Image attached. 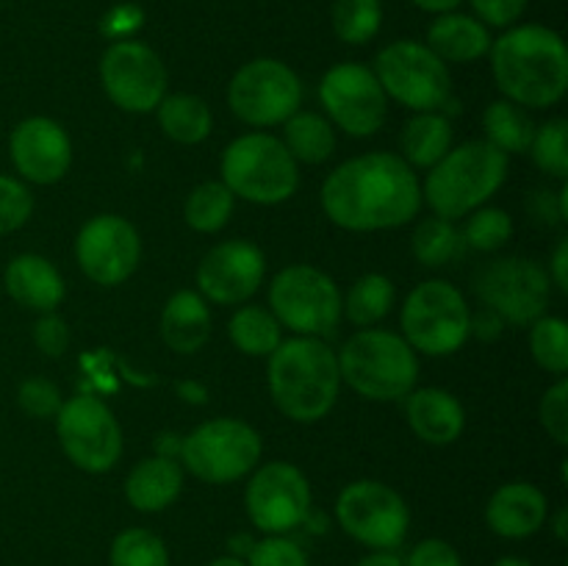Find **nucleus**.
Here are the masks:
<instances>
[{
    "instance_id": "obj_34",
    "label": "nucleus",
    "mask_w": 568,
    "mask_h": 566,
    "mask_svg": "<svg viewBox=\"0 0 568 566\" xmlns=\"http://www.w3.org/2000/svg\"><path fill=\"white\" fill-rule=\"evenodd\" d=\"M464 247L466 244L460 231L453 225V220H444V216H427V220H422L414 231V242H410L416 261L425 266L449 264L455 255H460Z\"/></svg>"
},
{
    "instance_id": "obj_48",
    "label": "nucleus",
    "mask_w": 568,
    "mask_h": 566,
    "mask_svg": "<svg viewBox=\"0 0 568 566\" xmlns=\"http://www.w3.org/2000/svg\"><path fill=\"white\" fill-rule=\"evenodd\" d=\"M552 281L560 292H568V239H560L552 253Z\"/></svg>"
},
{
    "instance_id": "obj_40",
    "label": "nucleus",
    "mask_w": 568,
    "mask_h": 566,
    "mask_svg": "<svg viewBox=\"0 0 568 566\" xmlns=\"http://www.w3.org/2000/svg\"><path fill=\"white\" fill-rule=\"evenodd\" d=\"M33 211V194L22 181L0 175V236L20 231Z\"/></svg>"
},
{
    "instance_id": "obj_38",
    "label": "nucleus",
    "mask_w": 568,
    "mask_h": 566,
    "mask_svg": "<svg viewBox=\"0 0 568 566\" xmlns=\"http://www.w3.org/2000/svg\"><path fill=\"white\" fill-rule=\"evenodd\" d=\"M532 161L541 166L547 175L564 178L568 175V122L566 120H549L536 128L530 142Z\"/></svg>"
},
{
    "instance_id": "obj_49",
    "label": "nucleus",
    "mask_w": 568,
    "mask_h": 566,
    "mask_svg": "<svg viewBox=\"0 0 568 566\" xmlns=\"http://www.w3.org/2000/svg\"><path fill=\"white\" fill-rule=\"evenodd\" d=\"M471 331H477V336L494 338L499 331H503V320H499L494 311L486 309V314H480L477 320H471Z\"/></svg>"
},
{
    "instance_id": "obj_54",
    "label": "nucleus",
    "mask_w": 568,
    "mask_h": 566,
    "mask_svg": "<svg viewBox=\"0 0 568 566\" xmlns=\"http://www.w3.org/2000/svg\"><path fill=\"white\" fill-rule=\"evenodd\" d=\"M555 533H558L560 542H566V508H560L558 522H555Z\"/></svg>"
},
{
    "instance_id": "obj_20",
    "label": "nucleus",
    "mask_w": 568,
    "mask_h": 566,
    "mask_svg": "<svg viewBox=\"0 0 568 566\" xmlns=\"http://www.w3.org/2000/svg\"><path fill=\"white\" fill-rule=\"evenodd\" d=\"M9 155L14 170L31 183L61 181L72 164V144L64 128L50 117H28L11 131Z\"/></svg>"
},
{
    "instance_id": "obj_21",
    "label": "nucleus",
    "mask_w": 568,
    "mask_h": 566,
    "mask_svg": "<svg viewBox=\"0 0 568 566\" xmlns=\"http://www.w3.org/2000/svg\"><path fill=\"white\" fill-rule=\"evenodd\" d=\"M549 516L547 494L532 483H505L491 494L486 505V522L503 538H530L544 527Z\"/></svg>"
},
{
    "instance_id": "obj_6",
    "label": "nucleus",
    "mask_w": 568,
    "mask_h": 566,
    "mask_svg": "<svg viewBox=\"0 0 568 566\" xmlns=\"http://www.w3.org/2000/svg\"><path fill=\"white\" fill-rule=\"evenodd\" d=\"M222 183L247 203L277 205L300 186L297 161L270 133H244L222 153Z\"/></svg>"
},
{
    "instance_id": "obj_44",
    "label": "nucleus",
    "mask_w": 568,
    "mask_h": 566,
    "mask_svg": "<svg viewBox=\"0 0 568 566\" xmlns=\"http://www.w3.org/2000/svg\"><path fill=\"white\" fill-rule=\"evenodd\" d=\"M33 342H37V347L42 350L44 355L59 358V355H64L67 347H70V327H67V322L61 320L59 314L48 311V314L39 316L37 325H33Z\"/></svg>"
},
{
    "instance_id": "obj_53",
    "label": "nucleus",
    "mask_w": 568,
    "mask_h": 566,
    "mask_svg": "<svg viewBox=\"0 0 568 566\" xmlns=\"http://www.w3.org/2000/svg\"><path fill=\"white\" fill-rule=\"evenodd\" d=\"M494 566H532V564L525 558H516V555H508V558H499Z\"/></svg>"
},
{
    "instance_id": "obj_15",
    "label": "nucleus",
    "mask_w": 568,
    "mask_h": 566,
    "mask_svg": "<svg viewBox=\"0 0 568 566\" xmlns=\"http://www.w3.org/2000/svg\"><path fill=\"white\" fill-rule=\"evenodd\" d=\"M100 81L111 103L131 114H148L166 98V67L144 42L120 39L100 59Z\"/></svg>"
},
{
    "instance_id": "obj_25",
    "label": "nucleus",
    "mask_w": 568,
    "mask_h": 566,
    "mask_svg": "<svg viewBox=\"0 0 568 566\" xmlns=\"http://www.w3.org/2000/svg\"><path fill=\"white\" fill-rule=\"evenodd\" d=\"M183 488V469L175 458L153 455L139 461L125 481V497L142 514H159L170 508Z\"/></svg>"
},
{
    "instance_id": "obj_13",
    "label": "nucleus",
    "mask_w": 568,
    "mask_h": 566,
    "mask_svg": "<svg viewBox=\"0 0 568 566\" xmlns=\"http://www.w3.org/2000/svg\"><path fill=\"white\" fill-rule=\"evenodd\" d=\"M336 519L349 538L372 549H397L410 527V511L392 486L355 481L338 494Z\"/></svg>"
},
{
    "instance_id": "obj_7",
    "label": "nucleus",
    "mask_w": 568,
    "mask_h": 566,
    "mask_svg": "<svg viewBox=\"0 0 568 566\" xmlns=\"http://www.w3.org/2000/svg\"><path fill=\"white\" fill-rule=\"evenodd\" d=\"M270 305L283 327L314 338L336 331L344 314V297L333 277L308 264H292L272 277Z\"/></svg>"
},
{
    "instance_id": "obj_10",
    "label": "nucleus",
    "mask_w": 568,
    "mask_h": 566,
    "mask_svg": "<svg viewBox=\"0 0 568 566\" xmlns=\"http://www.w3.org/2000/svg\"><path fill=\"white\" fill-rule=\"evenodd\" d=\"M261 449L264 444L253 425L220 416V420L203 422L189 436H183L181 461L200 481L225 486L258 466Z\"/></svg>"
},
{
    "instance_id": "obj_24",
    "label": "nucleus",
    "mask_w": 568,
    "mask_h": 566,
    "mask_svg": "<svg viewBox=\"0 0 568 566\" xmlns=\"http://www.w3.org/2000/svg\"><path fill=\"white\" fill-rule=\"evenodd\" d=\"M491 31L475 14L447 11V14H436V20L427 26L425 44L442 61L471 64L491 50Z\"/></svg>"
},
{
    "instance_id": "obj_43",
    "label": "nucleus",
    "mask_w": 568,
    "mask_h": 566,
    "mask_svg": "<svg viewBox=\"0 0 568 566\" xmlns=\"http://www.w3.org/2000/svg\"><path fill=\"white\" fill-rule=\"evenodd\" d=\"M541 425L549 433L555 444L566 447L568 444V381L560 377L555 386L547 388V394L541 397Z\"/></svg>"
},
{
    "instance_id": "obj_26",
    "label": "nucleus",
    "mask_w": 568,
    "mask_h": 566,
    "mask_svg": "<svg viewBox=\"0 0 568 566\" xmlns=\"http://www.w3.org/2000/svg\"><path fill=\"white\" fill-rule=\"evenodd\" d=\"M211 336V311L197 292H175L161 311V338L178 355L203 350Z\"/></svg>"
},
{
    "instance_id": "obj_50",
    "label": "nucleus",
    "mask_w": 568,
    "mask_h": 566,
    "mask_svg": "<svg viewBox=\"0 0 568 566\" xmlns=\"http://www.w3.org/2000/svg\"><path fill=\"white\" fill-rule=\"evenodd\" d=\"M355 566H403V558L394 549H375V553L364 555Z\"/></svg>"
},
{
    "instance_id": "obj_18",
    "label": "nucleus",
    "mask_w": 568,
    "mask_h": 566,
    "mask_svg": "<svg viewBox=\"0 0 568 566\" xmlns=\"http://www.w3.org/2000/svg\"><path fill=\"white\" fill-rule=\"evenodd\" d=\"M75 259L89 281L100 286H120L136 272L142 242L125 216L100 214L92 216L78 233Z\"/></svg>"
},
{
    "instance_id": "obj_27",
    "label": "nucleus",
    "mask_w": 568,
    "mask_h": 566,
    "mask_svg": "<svg viewBox=\"0 0 568 566\" xmlns=\"http://www.w3.org/2000/svg\"><path fill=\"white\" fill-rule=\"evenodd\" d=\"M399 144L410 166L430 170L453 150V125L442 111H419L414 120L405 122Z\"/></svg>"
},
{
    "instance_id": "obj_29",
    "label": "nucleus",
    "mask_w": 568,
    "mask_h": 566,
    "mask_svg": "<svg viewBox=\"0 0 568 566\" xmlns=\"http://www.w3.org/2000/svg\"><path fill=\"white\" fill-rule=\"evenodd\" d=\"M283 144L294 161L303 164H322L336 150V133L322 114L314 111H297L283 122Z\"/></svg>"
},
{
    "instance_id": "obj_16",
    "label": "nucleus",
    "mask_w": 568,
    "mask_h": 566,
    "mask_svg": "<svg viewBox=\"0 0 568 566\" xmlns=\"http://www.w3.org/2000/svg\"><path fill=\"white\" fill-rule=\"evenodd\" d=\"M247 516L266 536H286L311 511V486L288 461H270L253 472L244 492Z\"/></svg>"
},
{
    "instance_id": "obj_4",
    "label": "nucleus",
    "mask_w": 568,
    "mask_h": 566,
    "mask_svg": "<svg viewBox=\"0 0 568 566\" xmlns=\"http://www.w3.org/2000/svg\"><path fill=\"white\" fill-rule=\"evenodd\" d=\"M508 178V155L488 142H464L427 172L422 200L444 220L480 209Z\"/></svg>"
},
{
    "instance_id": "obj_33",
    "label": "nucleus",
    "mask_w": 568,
    "mask_h": 566,
    "mask_svg": "<svg viewBox=\"0 0 568 566\" xmlns=\"http://www.w3.org/2000/svg\"><path fill=\"white\" fill-rule=\"evenodd\" d=\"M233 203H236V198H233L225 183L205 181L197 189H192L186 205H183V216H186V225L194 228V231L216 233L231 220Z\"/></svg>"
},
{
    "instance_id": "obj_11",
    "label": "nucleus",
    "mask_w": 568,
    "mask_h": 566,
    "mask_svg": "<svg viewBox=\"0 0 568 566\" xmlns=\"http://www.w3.org/2000/svg\"><path fill=\"white\" fill-rule=\"evenodd\" d=\"M303 103V83L297 72L277 59H253L239 67L227 87V105L253 128L281 125L297 114Z\"/></svg>"
},
{
    "instance_id": "obj_2",
    "label": "nucleus",
    "mask_w": 568,
    "mask_h": 566,
    "mask_svg": "<svg viewBox=\"0 0 568 566\" xmlns=\"http://www.w3.org/2000/svg\"><path fill=\"white\" fill-rule=\"evenodd\" d=\"M491 72L499 92L516 105L549 109L566 98L568 48L558 31L538 22L510 26L494 39Z\"/></svg>"
},
{
    "instance_id": "obj_14",
    "label": "nucleus",
    "mask_w": 568,
    "mask_h": 566,
    "mask_svg": "<svg viewBox=\"0 0 568 566\" xmlns=\"http://www.w3.org/2000/svg\"><path fill=\"white\" fill-rule=\"evenodd\" d=\"M475 292L488 311L514 325H532L541 320L552 297L547 270L519 255L488 261L477 272Z\"/></svg>"
},
{
    "instance_id": "obj_30",
    "label": "nucleus",
    "mask_w": 568,
    "mask_h": 566,
    "mask_svg": "<svg viewBox=\"0 0 568 566\" xmlns=\"http://www.w3.org/2000/svg\"><path fill=\"white\" fill-rule=\"evenodd\" d=\"M483 128H486V142L505 155L527 153L536 133L530 114L510 100H497L488 105L483 114Z\"/></svg>"
},
{
    "instance_id": "obj_19",
    "label": "nucleus",
    "mask_w": 568,
    "mask_h": 566,
    "mask_svg": "<svg viewBox=\"0 0 568 566\" xmlns=\"http://www.w3.org/2000/svg\"><path fill=\"white\" fill-rule=\"evenodd\" d=\"M266 259L253 242L227 239L214 244L197 266V286L203 300L216 305L247 303L264 283Z\"/></svg>"
},
{
    "instance_id": "obj_41",
    "label": "nucleus",
    "mask_w": 568,
    "mask_h": 566,
    "mask_svg": "<svg viewBox=\"0 0 568 566\" xmlns=\"http://www.w3.org/2000/svg\"><path fill=\"white\" fill-rule=\"evenodd\" d=\"M17 403L33 420H55L61 408V392L55 383L44 381V377H28L17 392Z\"/></svg>"
},
{
    "instance_id": "obj_17",
    "label": "nucleus",
    "mask_w": 568,
    "mask_h": 566,
    "mask_svg": "<svg viewBox=\"0 0 568 566\" xmlns=\"http://www.w3.org/2000/svg\"><path fill=\"white\" fill-rule=\"evenodd\" d=\"M320 100L327 117L349 137H372L383 128L388 98L375 72L355 61L331 67L320 81Z\"/></svg>"
},
{
    "instance_id": "obj_28",
    "label": "nucleus",
    "mask_w": 568,
    "mask_h": 566,
    "mask_svg": "<svg viewBox=\"0 0 568 566\" xmlns=\"http://www.w3.org/2000/svg\"><path fill=\"white\" fill-rule=\"evenodd\" d=\"M159 125L172 142L178 144H200L209 139L214 117L209 103L197 94H170L159 103Z\"/></svg>"
},
{
    "instance_id": "obj_47",
    "label": "nucleus",
    "mask_w": 568,
    "mask_h": 566,
    "mask_svg": "<svg viewBox=\"0 0 568 566\" xmlns=\"http://www.w3.org/2000/svg\"><path fill=\"white\" fill-rule=\"evenodd\" d=\"M530 211H532V216H538V220L547 222V225H555V222L564 220V214H560L558 194L536 192V198H532V203H530Z\"/></svg>"
},
{
    "instance_id": "obj_36",
    "label": "nucleus",
    "mask_w": 568,
    "mask_h": 566,
    "mask_svg": "<svg viewBox=\"0 0 568 566\" xmlns=\"http://www.w3.org/2000/svg\"><path fill=\"white\" fill-rule=\"evenodd\" d=\"M111 566H170L166 544L144 527H128L111 544Z\"/></svg>"
},
{
    "instance_id": "obj_35",
    "label": "nucleus",
    "mask_w": 568,
    "mask_h": 566,
    "mask_svg": "<svg viewBox=\"0 0 568 566\" xmlns=\"http://www.w3.org/2000/svg\"><path fill=\"white\" fill-rule=\"evenodd\" d=\"M333 31L347 44H366L383 26L381 0H336L333 3Z\"/></svg>"
},
{
    "instance_id": "obj_52",
    "label": "nucleus",
    "mask_w": 568,
    "mask_h": 566,
    "mask_svg": "<svg viewBox=\"0 0 568 566\" xmlns=\"http://www.w3.org/2000/svg\"><path fill=\"white\" fill-rule=\"evenodd\" d=\"M209 566H247V564H244V558H239V555H222V558L211 560Z\"/></svg>"
},
{
    "instance_id": "obj_39",
    "label": "nucleus",
    "mask_w": 568,
    "mask_h": 566,
    "mask_svg": "<svg viewBox=\"0 0 568 566\" xmlns=\"http://www.w3.org/2000/svg\"><path fill=\"white\" fill-rule=\"evenodd\" d=\"M464 228V244L471 250H483V253H494L503 244H508V239L514 236V222H510L508 211L503 209H477L471 214H466Z\"/></svg>"
},
{
    "instance_id": "obj_12",
    "label": "nucleus",
    "mask_w": 568,
    "mask_h": 566,
    "mask_svg": "<svg viewBox=\"0 0 568 566\" xmlns=\"http://www.w3.org/2000/svg\"><path fill=\"white\" fill-rule=\"evenodd\" d=\"M61 449L83 472L114 469L122 455V431L109 405L94 394H75L55 414Z\"/></svg>"
},
{
    "instance_id": "obj_23",
    "label": "nucleus",
    "mask_w": 568,
    "mask_h": 566,
    "mask_svg": "<svg viewBox=\"0 0 568 566\" xmlns=\"http://www.w3.org/2000/svg\"><path fill=\"white\" fill-rule=\"evenodd\" d=\"M3 286L14 303L42 314L55 311L64 300V281L59 270L37 253L14 255L3 272Z\"/></svg>"
},
{
    "instance_id": "obj_37",
    "label": "nucleus",
    "mask_w": 568,
    "mask_h": 566,
    "mask_svg": "<svg viewBox=\"0 0 568 566\" xmlns=\"http://www.w3.org/2000/svg\"><path fill=\"white\" fill-rule=\"evenodd\" d=\"M530 353L541 370L564 375L568 370V327L560 316H541L532 322Z\"/></svg>"
},
{
    "instance_id": "obj_45",
    "label": "nucleus",
    "mask_w": 568,
    "mask_h": 566,
    "mask_svg": "<svg viewBox=\"0 0 568 566\" xmlns=\"http://www.w3.org/2000/svg\"><path fill=\"white\" fill-rule=\"evenodd\" d=\"M475 17L488 28H510L519 22L530 0H469Z\"/></svg>"
},
{
    "instance_id": "obj_32",
    "label": "nucleus",
    "mask_w": 568,
    "mask_h": 566,
    "mask_svg": "<svg viewBox=\"0 0 568 566\" xmlns=\"http://www.w3.org/2000/svg\"><path fill=\"white\" fill-rule=\"evenodd\" d=\"M394 305V286L386 275L381 272H369L361 275L358 281L349 286L347 300H344V314L353 325L372 327L392 311Z\"/></svg>"
},
{
    "instance_id": "obj_3",
    "label": "nucleus",
    "mask_w": 568,
    "mask_h": 566,
    "mask_svg": "<svg viewBox=\"0 0 568 566\" xmlns=\"http://www.w3.org/2000/svg\"><path fill=\"white\" fill-rule=\"evenodd\" d=\"M270 394L277 408L294 422H320L338 400V358L322 338L294 336L270 355Z\"/></svg>"
},
{
    "instance_id": "obj_8",
    "label": "nucleus",
    "mask_w": 568,
    "mask_h": 566,
    "mask_svg": "<svg viewBox=\"0 0 568 566\" xmlns=\"http://www.w3.org/2000/svg\"><path fill=\"white\" fill-rule=\"evenodd\" d=\"M405 342L425 355H453L471 333L466 297L447 281H425L408 294L403 305Z\"/></svg>"
},
{
    "instance_id": "obj_22",
    "label": "nucleus",
    "mask_w": 568,
    "mask_h": 566,
    "mask_svg": "<svg viewBox=\"0 0 568 566\" xmlns=\"http://www.w3.org/2000/svg\"><path fill=\"white\" fill-rule=\"evenodd\" d=\"M405 414H408L410 431L422 442L436 444V447L458 442L466 427L464 405L444 388H416V392H410L405 397Z\"/></svg>"
},
{
    "instance_id": "obj_5",
    "label": "nucleus",
    "mask_w": 568,
    "mask_h": 566,
    "mask_svg": "<svg viewBox=\"0 0 568 566\" xmlns=\"http://www.w3.org/2000/svg\"><path fill=\"white\" fill-rule=\"evenodd\" d=\"M338 358V375L361 397L388 403L414 392L419 377V361L403 336L377 327H364L344 342Z\"/></svg>"
},
{
    "instance_id": "obj_42",
    "label": "nucleus",
    "mask_w": 568,
    "mask_h": 566,
    "mask_svg": "<svg viewBox=\"0 0 568 566\" xmlns=\"http://www.w3.org/2000/svg\"><path fill=\"white\" fill-rule=\"evenodd\" d=\"M247 566H308V555L297 542L286 536H266L253 544L247 553Z\"/></svg>"
},
{
    "instance_id": "obj_1",
    "label": "nucleus",
    "mask_w": 568,
    "mask_h": 566,
    "mask_svg": "<svg viewBox=\"0 0 568 566\" xmlns=\"http://www.w3.org/2000/svg\"><path fill=\"white\" fill-rule=\"evenodd\" d=\"M322 209L344 231H386L419 214L422 186L414 166L399 155H355L327 175Z\"/></svg>"
},
{
    "instance_id": "obj_9",
    "label": "nucleus",
    "mask_w": 568,
    "mask_h": 566,
    "mask_svg": "<svg viewBox=\"0 0 568 566\" xmlns=\"http://www.w3.org/2000/svg\"><path fill=\"white\" fill-rule=\"evenodd\" d=\"M386 98L414 111H442L453 92L447 61L438 59L425 42L397 39L375 55L372 67Z\"/></svg>"
},
{
    "instance_id": "obj_51",
    "label": "nucleus",
    "mask_w": 568,
    "mask_h": 566,
    "mask_svg": "<svg viewBox=\"0 0 568 566\" xmlns=\"http://www.w3.org/2000/svg\"><path fill=\"white\" fill-rule=\"evenodd\" d=\"M464 0H414L416 9L427 11V14H447V11H458Z\"/></svg>"
},
{
    "instance_id": "obj_46",
    "label": "nucleus",
    "mask_w": 568,
    "mask_h": 566,
    "mask_svg": "<svg viewBox=\"0 0 568 566\" xmlns=\"http://www.w3.org/2000/svg\"><path fill=\"white\" fill-rule=\"evenodd\" d=\"M403 566H464L458 549L444 538H425L403 558Z\"/></svg>"
},
{
    "instance_id": "obj_31",
    "label": "nucleus",
    "mask_w": 568,
    "mask_h": 566,
    "mask_svg": "<svg viewBox=\"0 0 568 566\" xmlns=\"http://www.w3.org/2000/svg\"><path fill=\"white\" fill-rule=\"evenodd\" d=\"M227 336L244 355H255V358H264V355L270 358L283 342L281 322L261 305H242L227 322Z\"/></svg>"
}]
</instances>
